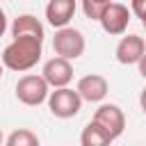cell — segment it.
I'll return each mask as SVG.
<instances>
[{"instance_id": "1", "label": "cell", "mask_w": 146, "mask_h": 146, "mask_svg": "<svg viewBox=\"0 0 146 146\" xmlns=\"http://www.w3.org/2000/svg\"><path fill=\"white\" fill-rule=\"evenodd\" d=\"M41 55H43V39H36V36H14L5 46L0 59H2L5 68L16 71V73H25V71H32L41 62Z\"/></svg>"}, {"instance_id": "2", "label": "cell", "mask_w": 146, "mask_h": 146, "mask_svg": "<svg viewBox=\"0 0 146 146\" xmlns=\"http://www.w3.org/2000/svg\"><path fill=\"white\" fill-rule=\"evenodd\" d=\"M46 103H48L50 114L57 119H73L82 110V98L71 87H55V91L48 94Z\"/></svg>"}, {"instance_id": "3", "label": "cell", "mask_w": 146, "mask_h": 146, "mask_svg": "<svg viewBox=\"0 0 146 146\" xmlns=\"http://www.w3.org/2000/svg\"><path fill=\"white\" fill-rule=\"evenodd\" d=\"M84 48H87V41H84V34L78 30V27H71V25H64V27H57L55 36H52V50L55 55L59 57H66V59H78L84 55Z\"/></svg>"}, {"instance_id": "4", "label": "cell", "mask_w": 146, "mask_h": 146, "mask_svg": "<svg viewBox=\"0 0 146 146\" xmlns=\"http://www.w3.org/2000/svg\"><path fill=\"white\" fill-rule=\"evenodd\" d=\"M48 94H50V84L46 82L43 75L27 73L16 82V98L27 107H36V105L46 103Z\"/></svg>"}, {"instance_id": "5", "label": "cell", "mask_w": 146, "mask_h": 146, "mask_svg": "<svg viewBox=\"0 0 146 146\" xmlns=\"http://www.w3.org/2000/svg\"><path fill=\"white\" fill-rule=\"evenodd\" d=\"M94 121L112 137V139H119L125 130V114L119 105L114 103H100L98 110L94 112Z\"/></svg>"}, {"instance_id": "6", "label": "cell", "mask_w": 146, "mask_h": 146, "mask_svg": "<svg viewBox=\"0 0 146 146\" xmlns=\"http://www.w3.org/2000/svg\"><path fill=\"white\" fill-rule=\"evenodd\" d=\"M98 23H100V27H103L107 34L119 36V34H123V32L128 30V23H130V9H128L125 5H121V2H110V5L103 9Z\"/></svg>"}, {"instance_id": "7", "label": "cell", "mask_w": 146, "mask_h": 146, "mask_svg": "<svg viewBox=\"0 0 146 146\" xmlns=\"http://www.w3.org/2000/svg\"><path fill=\"white\" fill-rule=\"evenodd\" d=\"M41 75L46 78V82L50 84V89H55V87H68L71 80H73V64H71V59L55 55V57H50L43 64Z\"/></svg>"}, {"instance_id": "8", "label": "cell", "mask_w": 146, "mask_h": 146, "mask_svg": "<svg viewBox=\"0 0 146 146\" xmlns=\"http://www.w3.org/2000/svg\"><path fill=\"white\" fill-rule=\"evenodd\" d=\"M75 91L80 94L82 103H103L107 91H110V84L103 75L98 73H89V75H82L75 84Z\"/></svg>"}, {"instance_id": "9", "label": "cell", "mask_w": 146, "mask_h": 146, "mask_svg": "<svg viewBox=\"0 0 146 146\" xmlns=\"http://www.w3.org/2000/svg\"><path fill=\"white\" fill-rule=\"evenodd\" d=\"M144 52H146V41L139 34H125V36H121L119 43H116V50H114L116 62L123 64V66L137 64Z\"/></svg>"}, {"instance_id": "10", "label": "cell", "mask_w": 146, "mask_h": 146, "mask_svg": "<svg viewBox=\"0 0 146 146\" xmlns=\"http://www.w3.org/2000/svg\"><path fill=\"white\" fill-rule=\"evenodd\" d=\"M75 9H78L75 0H48V5H46V21L55 30L64 27V25H68L73 21Z\"/></svg>"}, {"instance_id": "11", "label": "cell", "mask_w": 146, "mask_h": 146, "mask_svg": "<svg viewBox=\"0 0 146 146\" xmlns=\"http://www.w3.org/2000/svg\"><path fill=\"white\" fill-rule=\"evenodd\" d=\"M11 36H36V39H43L46 36V30H43V23L32 16V14H21L14 18L11 23Z\"/></svg>"}, {"instance_id": "12", "label": "cell", "mask_w": 146, "mask_h": 146, "mask_svg": "<svg viewBox=\"0 0 146 146\" xmlns=\"http://www.w3.org/2000/svg\"><path fill=\"white\" fill-rule=\"evenodd\" d=\"M114 139L91 119L84 128H82V135H80V144L82 146H107V144H112Z\"/></svg>"}, {"instance_id": "13", "label": "cell", "mask_w": 146, "mask_h": 146, "mask_svg": "<svg viewBox=\"0 0 146 146\" xmlns=\"http://www.w3.org/2000/svg\"><path fill=\"white\" fill-rule=\"evenodd\" d=\"M5 144L7 146H39V137L30 128H18L5 137Z\"/></svg>"}, {"instance_id": "14", "label": "cell", "mask_w": 146, "mask_h": 146, "mask_svg": "<svg viewBox=\"0 0 146 146\" xmlns=\"http://www.w3.org/2000/svg\"><path fill=\"white\" fill-rule=\"evenodd\" d=\"M110 2H112V0H82V11H84L87 18L98 21L100 14H103V9H105Z\"/></svg>"}, {"instance_id": "15", "label": "cell", "mask_w": 146, "mask_h": 146, "mask_svg": "<svg viewBox=\"0 0 146 146\" xmlns=\"http://www.w3.org/2000/svg\"><path fill=\"white\" fill-rule=\"evenodd\" d=\"M130 14H135L139 21L146 18V0H130Z\"/></svg>"}, {"instance_id": "16", "label": "cell", "mask_w": 146, "mask_h": 146, "mask_svg": "<svg viewBox=\"0 0 146 146\" xmlns=\"http://www.w3.org/2000/svg\"><path fill=\"white\" fill-rule=\"evenodd\" d=\"M7 27H9V25H7V14H5V9L0 7V36L7 32Z\"/></svg>"}, {"instance_id": "17", "label": "cell", "mask_w": 146, "mask_h": 146, "mask_svg": "<svg viewBox=\"0 0 146 146\" xmlns=\"http://www.w3.org/2000/svg\"><path fill=\"white\" fill-rule=\"evenodd\" d=\"M137 68H139V75L146 80V52H144V55H141V59L137 62Z\"/></svg>"}, {"instance_id": "18", "label": "cell", "mask_w": 146, "mask_h": 146, "mask_svg": "<svg viewBox=\"0 0 146 146\" xmlns=\"http://www.w3.org/2000/svg\"><path fill=\"white\" fill-rule=\"evenodd\" d=\"M139 107H141V112L146 114V87H144L141 94H139Z\"/></svg>"}, {"instance_id": "19", "label": "cell", "mask_w": 146, "mask_h": 146, "mask_svg": "<svg viewBox=\"0 0 146 146\" xmlns=\"http://www.w3.org/2000/svg\"><path fill=\"white\" fill-rule=\"evenodd\" d=\"M141 25H144V41H146V18L141 21Z\"/></svg>"}, {"instance_id": "20", "label": "cell", "mask_w": 146, "mask_h": 146, "mask_svg": "<svg viewBox=\"0 0 146 146\" xmlns=\"http://www.w3.org/2000/svg\"><path fill=\"white\" fill-rule=\"evenodd\" d=\"M5 144V135H2V130H0V146Z\"/></svg>"}, {"instance_id": "21", "label": "cell", "mask_w": 146, "mask_h": 146, "mask_svg": "<svg viewBox=\"0 0 146 146\" xmlns=\"http://www.w3.org/2000/svg\"><path fill=\"white\" fill-rule=\"evenodd\" d=\"M0 78H2V59H0Z\"/></svg>"}]
</instances>
